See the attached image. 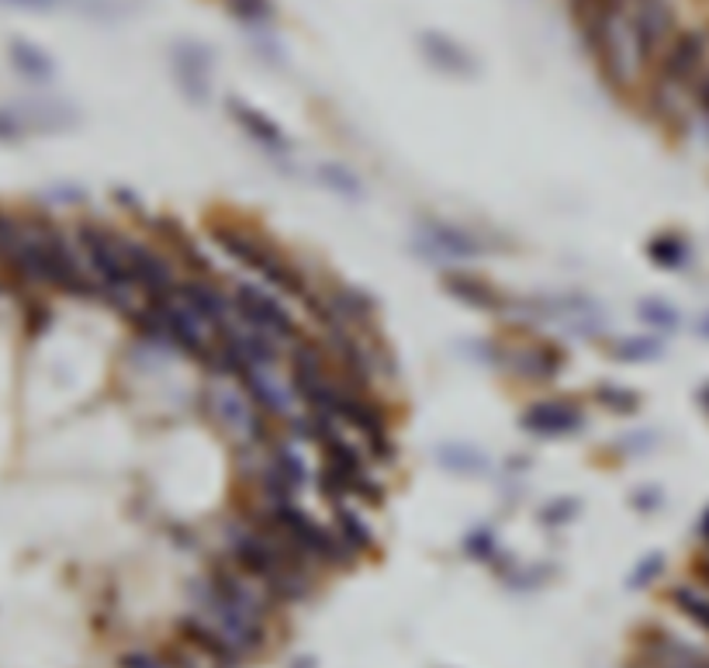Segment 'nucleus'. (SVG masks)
<instances>
[{"label": "nucleus", "mask_w": 709, "mask_h": 668, "mask_svg": "<svg viewBox=\"0 0 709 668\" xmlns=\"http://www.w3.org/2000/svg\"><path fill=\"white\" fill-rule=\"evenodd\" d=\"M212 243L229 256L232 264L253 271L260 277V285H267L277 295L305 301L315 288L308 280V274L292 261V256L243 222H229V219L212 222Z\"/></svg>", "instance_id": "1"}, {"label": "nucleus", "mask_w": 709, "mask_h": 668, "mask_svg": "<svg viewBox=\"0 0 709 668\" xmlns=\"http://www.w3.org/2000/svg\"><path fill=\"white\" fill-rule=\"evenodd\" d=\"M201 409L235 450H264L274 441L271 420L260 413V405L246 395V389L229 374H208L201 389Z\"/></svg>", "instance_id": "2"}, {"label": "nucleus", "mask_w": 709, "mask_h": 668, "mask_svg": "<svg viewBox=\"0 0 709 668\" xmlns=\"http://www.w3.org/2000/svg\"><path fill=\"white\" fill-rule=\"evenodd\" d=\"M73 240L84 253V264H87L91 277L97 280L100 301L118 308V312H125V316L133 312L142 298L133 285V274H128V261H125L118 229L94 222V219H84V222H76Z\"/></svg>", "instance_id": "3"}, {"label": "nucleus", "mask_w": 709, "mask_h": 668, "mask_svg": "<svg viewBox=\"0 0 709 668\" xmlns=\"http://www.w3.org/2000/svg\"><path fill=\"white\" fill-rule=\"evenodd\" d=\"M253 506L264 509L267 520L301 554H308L315 564H319V569H347V564L353 561V554L343 548V541L336 537V530L315 520L308 509L298 506V499H284V502H260V499H253Z\"/></svg>", "instance_id": "4"}, {"label": "nucleus", "mask_w": 709, "mask_h": 668, "mask_svg": "<svg viewBox=\"0 0 709 668\" xmlns=\"http://www.w3.org/2000/svg\"><path fill=\"white\" fill-rule=\"evenodd\" d=\"M191 600H194V609L204 613L208 621H212L246 658H256L260 651L267 648L271 621H264V616H256L253 609H246V606H240L235 600H229L225 593H219V589L208 582V575L194 579Z\"/></svg>", "instance_id": "5"}, {"label": "nucleus", "mask_w": 709, "mask_h": 668, "mask_svg": "<svg viewBox=\"0 0 709 668\" xmlns=\"http://www.w3.org/2000/svg\"><path fill=\"white\" fill-rule=\"evenodd\" d=\"M568 347L543 337H522V340H495L491 364L502 368L522 384H550L568 371Z\"/></svg>", "instance_id": "6"}, {"label": "nucleus", "mask_w": 709, "mask_h": 668, "mask_svg": "<svg viewBox=\"0 0 709 668\" xmlns=\"http://www.w3.org/2000/svg\"><path fill=\"white\" fill-rule=\"evenodd\" d=\"M232 295V312L235 319H243L246 326L267 332L277 343L292 347L298 343L305 332H301V322L298 316H292V308L281 301L277 291H271L267 285H253V280H235L229 288Z\"/></svg>", "instance_id": "7"}, {"label": "nucleus", "mask_w": 709, "mask_h": 668, "mask_svg": "<svg viewBox=\"0 0 709 668\" xmlns=\"http://www.w3.org/2000/svg\"><path fill=\"white\" fill-rule=\"evenodd\" d=\"M415 250L423 253L430 264H436V261H482V256L498 250V243L475 225L426 215V219H419Z\"/></svg>", "instance_id": "8"}, {"label": "nucleus", "mask_w": 709, "mask_h": 668, "mask_svg": "<svg viewBox=\"0 0 709 668\" xmlns=\"http://www.w3.org/2000/svg\"><path fill=\"white\" fill-rule=\"evenodd\" d=\"M121 250L128 261V274H133V285L139 291V298L152 301V298H173L180 288V274H177V261L173 253L156 246L142 236H125L121 233Z\"/></svg>", "instance_id": "9"}, {"label": "nucleus", "mask_w": 709, "mask_h": 668, "mask_svg": "<svg viewBox=\"0 0 709 668\" xmlns=\"http://www.w3.org/2000/svg\"><path fill=\"white\" fill-rule=\"evenodd\" d=\"M589 413L574 395H543L522 405L519 430L537 436V441H568V436L585 433Z\"/></svg>", "instance_id": "10"}, {"label": "nucleus", "mask_w": 709, "mask_h": 668, "mask_svg": "<svg viewBox=\"0 0 709 668\" xmlns=\"http://www.w3.org/2000/svg\"><path fill=\"white\" fill-rule=\"evenodd\" d=\"M706 56H709V39L702 32H696V29L675 32V39L665 45L658 63H654V84L668 87L675 94L689 91L706 73Z\"/></svg>", "instance_id": "11"}, {"label": "nucleus", "mask_w": 709, "mask_h": 668, "mask_svg": "<svg viewBox=\"0 0 709 668\" xmlns=\"http://www.w3.org/2000/svg\"><path fill=\"white\" fill-rule=\"evenodd\" d=\"M170 70H173V81H177L183 100H191L194 108L212 105V94H215L212 45H204L201 39H177L170 45Z\"/></svg>", "instance_id": "12"}, {"label": "nucleus", "mask_w": 709, "mask_h": 668, "mask_svg": "<svg viewBox=\"0 0 709 668\" xmlns=\"http://www.w3.org/2000/svg\"><path fill=\"white\" fill-rule=\"evenodd\" d=\"M626 18H629V35H634L641 70H650L678 32L671 0H629Z\"/></svg>", "instance_id": "13"}, {"label": "nucleus", "mask_w": 709, "mask_h": 668, "mask_svg": "<svg viewBox=\"0 0 709 668\" xmlns=\"http://www.w3.org/2000/svg\"><path fill=\"white\" fill-rule=\"evenodd\" d=\"M225 115L232 118V125L240 128V132H243L256 149H264L267 157H292V152H295V142H292V136H287L284 128H281V121H274L267 112H260L256 105H250V100L229 94V97H225Z\"/></svg>", "instance_id": "14"}, {"label": "nucleus", "mask_w": 709, "mask_h": 668, "mask_svg": "<svg viewBox=\"0 0 709 668\" xmlns=\"http://www.w3.org/2000/svg\"><path fill=\"white\" fill-rule=\"evenodd\" d=\"M173 630H177V637L183 640V645H191L201 658L212 661V668H243V661H246V655L235 648L232 640L198 609L177 616Z\"/></svg>", "instance_id": "15"}, {"label": "nucleus", "mask_w": 709, "mask_h": 668, "mask_svg": "<svg viewBox=\"0 0 709 668\" xmlns=\"http://www.w3.org/2000/svg\"><path fill=\"white\" fill-rule=\"evenodd\" d=\"M440 288L454 301L475 308V312H485V316H509V308H512L509 295H502L488 277L467 271V267H443Z\"/></svg>", "instance_id": "16"}, {"label": "nucleus", "mask_w": 709, "mask_h": 668, "mask_svg": "<svg viewBox=\"0 0 709 668\" xmlns=\"http://www.w3.org/2000/svg\"><path fill=\"white\" fill-rule=\"evenodd\" d=\"M177 298L191 308V312L208 326V329H222L235 312H232V295L229 288H219L215 277L208 274H188L180 277V288H177Z\"/></svg>", "instance_id": "17"}, {"label": "nucleus", "mask_w": 709, "mask_h": 668, "mask_svg": "<svg viewBox=\"0 0 709 668\" xmlns=\"http://www.w3.org/2000/svg\"><path fill=\"white\" fill-rule=\"evenodd\" d=\"M419 53H423V60L436 73L454 76V81H470V76H478L475 53H470L464 42H457L454 35H446V32H436V29L419 32Z\"/></svg>", "instance_id": "18"}, {"label": "nucleus", "mask_w": 709, "mask_h": 668, "mask_svg": "<svg viewBox=\"0 0 709 668\" xmlns=\"http://www.w3.org/2000/svg\"><path fill=\"white\" fill-rule=\"evenodd\" d=\"M332 312L339 316V322L357 329V332H374L378 329V301L367 295L363 288L350 285V280H339V277H329L322 285Z\"/></svg>", "instance_id": "19"}, {"label": "nucleus", "mask_w": 709, "mask_h": 668, "mask_svg": "<svg viewBox=\"0 0 709 668\" xmlns=\"http://www.w3.org/2000/svg\"><path fill=\"white\" fill-rule=\"evenodd\" d=\"M433 457L443 471H451L457 478H482L491 471V457L478 444H467V441H443L436 444Z\"/></svg>", "instance_id": "20"}, {"label": "nucleus", "mask_w": 709, "mask_h": 668, "mask_svg": "<svg viewBox=\"0 0 709 668\" xmlns=\"http://www.w3.org/2000/svg\"><path fill=\"white\" fill-rule=\"evenodd\" d=\"M332 530H336V537L343 541V548L353 558H363V554H374L378 551V537H374L371 523H367L350 502L332 506Z\"/></svg>", "instance_id": "21"}, {"label": "nucleus", "mask_w": 709, "mask_h": 668, "mask_svg": "<svg viewBox=\"0 0 709 668\" xmlns=\"http://www.w3.org/2000/svg\"><path fill=\"white\" fill-rule=\"evenodd\" d=\"M8 60L24 76V81H32V84H49L52 76H56V63H52V56L45 53V49H39L35 42H29V39H11L8 42Z\"/></svg>", "instance_id": "22"}, {"label": "nucleus", "mask_w": 709, "mask_h": 668, "mask_svg": "<svg viewBox=\"0 0 709 668\" xmlns=\"http://www.w3.org/2000/svg\"><path fill=\"white\" fill-rule=\"evenodd\" d=\"M647 261L658 267V271H686V267H692V243L681 236V233H654L650 240H647Z\"/></svg>", "instance_id": "23"}, {"label": "nucleus", "mask_w": 709, "mask_h": 668, "mask_svg": "<svg viewBox=\"0 0 709 668\" xmlns=\"http://www.w3.org/2000/svg\"><path fill=\"white\" fill-rule=\"evenodd\" d=\"M610 361L616 364H647V361H658L665 357V340L654 332V337H616L602 343Z\"/></svg>", "instance_id": "24"}, {"label": "nucleus", "mask_w": 709, "mask_h": 668, "mask_svg": "<svg viewBox=\"0 0 709 668\" xmlns=\"http://www.w3.org/2000/svg\"><path fill=\"white\" fill-rule=\"evenodd\" d=\"M267 465H271V471H274L284 485H292L295 492H301V488L311 481V475H308V468H305L301 454L295 450V444L271 441V447H267Z\"/></svg>", "instance_id": "25"}, {"label": "nucleus", "mask_w": 709, "mask_h": 668, "mask_svg": "<svg viewBox=\"0 0 709 668\" xmlns=\"http://www.w3.org/2000/svg\"><path fill=\"white\" fill-rule=\"evenodd\" d=\"M315 173H319V184L322 188H329L332 194L347 198V201H363V194H367L360 173L353 167H347V163H339V160L319 163V167H315Z\"/></svg>", "instance_id": "26"}, {"label": "nucleus", "mask_w": 709, "mask_h": 668, "mask_svg": "<svg viewBox=\"0 0 709 668\" xmlns=\"http://www.w3.org/2000/svg\"><path fill=\"white\" fill-rule=\"evenodd\" d=\"M222 8L232 21H240L243 29L260 32V29H271L274 18H277V4L274 0H222Z\"/></svg>", "instance_id": "27"}, {"label": "nucleus", "mask_w": 709, "mask_h": 668, "mask_svg": "<svg viewBox=\"0 0 709 668\" xmlns=\"http://www.w3.org/2000/svg\"><path fill=\"white\" fill-rule=\"evenodd\" d=\"M592 399H595V405L606 409L610 416H637L641 413V392L626 389V384H616V381H602L592 392Z\"/></svg>", "instance_id": "28"}, {"label": "nucleus", "mask_w": 709, "mask_h": 668, "mask_svg": "<svg viewBox=\"0 0 709 668\" xmlns=\"http://www.w3.org/2000/svg\"><path fill=\"white\" fill-rule=\"evenodd\" d=\"M637 319L647 329L658 332V337H668V332H675L681 326V312H678V308L668 298H654V295L637 301Z\"/></svg>", "instance_id": "29"}, {"label": "nucleus", "mask_w": 709, "mask_h": 668, "mask_svg": "<svg viewBox=\"0 0 709 668\" xmlns=\"http://www.w3.org/2000/svg\"><path fill=\"white\" fill-rule=\"evenodd\" d=\"M668 600H671V606L681 616H689L696 627H702L709 634V596L702 593V589H696V585H675L671 593H668Z\"/></svg>", "instance_id": "30"}, {"label": "nucleus", "mask_w": 709, "mask_h": 668, "mask_svg": "<svg viewBox=\"0 0 709 668\" xmlns=\"http://www.w3.org/2000/svg\"><path fill=\"white\" fill-rule=\"evenodd\" d=\"M24 236H29V225H24V219H18L8 209H0V264H4V271L11 267V261L18 256Z\"/></svg>", "instance_id": "31"}, {"label": "nucleus", "mask_w": 709, "mask_h": 668, "mask_svg": "<svg viewBox=\"0 0 709 668\" xmlns=\"http://www.w3.org/2000/svg\"><path fill=\"white\" fill-rule=\"evenodd\" d=\"M461 548H464V554H467V558L485 561L488 569H491V564H495L498 558L506 554V551H502V544H498V533H495L491 527H475V530H470V533L464 537V544H461Z\"/></svg>", "instance_id": "32"}, {"label": "nucleus", "mask_w": 709, "mask_h": 668, "mask_svg": "<svg viewBox=\"0 0 709 668\" xmlns=\"http://www.w3.org/2000/svg\"><path fill=\"white\" fill-rule=\"evenodd\" d=\"M578 512H582V502H578L574 496H558V499H550L540 512H537V520L550 530H561L568 523L578 520Z\"/></svg>", "instance_id": "33"}, {"label": "nucleus", "mask_w": 709, "mask_h": 668, "mask_svg": "<svg viewBox=\"0 0 709 668\" xmlns=\"http://www.w3.org/2000/svg\"><path fill=\"white\" fill-rule=\"evenodd\" d=\"M662 572H665V554H647V558H641L637 564H634V572H629V579H626V585L629 589H647L650 582H658L662 579Z\"/></svg>", "instance_id": "34"}, {"label": "nucleus", "mask_w": 709, "mask_h": 668, "mask_svg": "<svg viewBox=\"0 0 709 668\" xmlns=\"http://www.w3.org/2000/svg\"><path fill=\"white\" fill-rule=\"evenodd\" d=\"M118 668H170V661L163 658V651H146V648H133L118 658Z\"/></svg>", "instance_id": "35"}, {"label": "nucleus", "mask_w": 709, "mask_h": 668, "mask_svg": "<svg viewBox=\"0 0 709 668\" xmlns=\"http://www.w3.org/2000/svg\"><path fill=\"white\" fill-rule=\"evenodd\" d=\"M629 506H634L637 512H644V517H650V512H658L665 506V492L658 485H644V488H634V496H629Z\"/></svg>", "instance_id": "36"}, {"label": "nucleus", "mask_w": 709, "mask_h": 668, "mask_svg": "<svg viewBox=\"0 0 709 668\" xmlns=\"http://www.w3.org/2000/svg\"><path fill=\"white\" fill-rule=\"evenodd\" d=\"M24 132H29V118L0 108V142H18Z\"/></svg>", "instance_id": "37"}, {"label": "nucleus", "mask_w": 709, "mask_h": 668, "mask_svg": "<svg viewBox=\"0 0 709 668\" xmlns=\"http://www.w3.org/2000/svg\"><path fill=\"white\" fill-rule=\"evenodd\" d=\"M24 316H29V332H45L52 326V308L45 301H29L24 305Z\"/></svg>", "instance_id": "38"}, {"label": "nucleus", "mask_w": 709, "mask_h": 668, "mask_svg": "<svg viewBox=\"0 0 709 668\" xmlns=\"http://www.w3.org/2000/svg\"><path fill=\"white\" fill-rule=\"evenodd\" d=\"M0 4L24 8V11H60V8H70V4H84V0H0Z\"/></svg>", "instance_id": "39"}, {"label": "nucleus", "mask_w": 709, "mask_h": 668, "mask_svg": "<svg viewBox=\"0 0 709 668\" xmlns=\"http://www.w3.org/2000/svg\"><path fill=\"white\" fill-rule=\"evenodd\" d=\"M692 105H696L702 115H709V70L692 84Z\"/></svg>", "instance_id": "40"}, {"label": "nucleus", "mask_w": 709, "mask_h": 668, "mask_svg": "<svg viewBox=\"0 0 709 668\" xmlns=\"http://www.w3.org/2000/svg\"><path fill=\"white\" fill-rule=\"evenodd\" d=\"M115 201L121 204V209H125L128 215H142V201H139V194H133L128 188H115Z\"/></svg>", "instance_id": "41"}, {"label": "nucleus", "mask_w": 709, "mask_h": 668, "mask_svg": "<svg viewBox=\"0 0 709 668\" xmlns=\"http://www.w3.org/2000/svg\"><path fill=\"white\" fill-rule=\"evenodd\" d=\"M699 537L709 544V506L702 509V517H699Z\"/></svg>", "instance_id": "42"}, {"label": "nucleus", "mask_w": 709, "mask_h": 668, "mask_svg": "<svg viewBox=\"0 0 709 668\" xmlns=\"http://www.w3.org/2000/svg\"><path fill=\"white\" fill-rule=\"evenodd\" d=\"M696 332H699L702 340H709V312H702V316L696 319Z\"/></svg>", "instance_id": "43"}, {"label": "nucleus", "mask_w": 709, "mask_h": 668, "mask_svg": "<svg viewBox=\"0 0 709 668\" xmlns=\"http://www.w3.org/2000/svg\"><path fill=\"white\" fill-rule=\"evenodd\" d=\"M696 575L709 585V558H699V561H696Z\"/></svg>", "instance_id": "44"}, {"label": "nucleus", "mask_w": 709, "mask_h": 668, "mask_svg": "<svg viewBox=\"0 0 709 668\" xmlns=\"http://www.w3.org/2000/svg\"><path fill=\"white\" fill-rule=\"evenodd\" d=\"M699 409L709 416V384H702V389H699Z\"/></svg>", "instance_id": "45"}]
</instances>
